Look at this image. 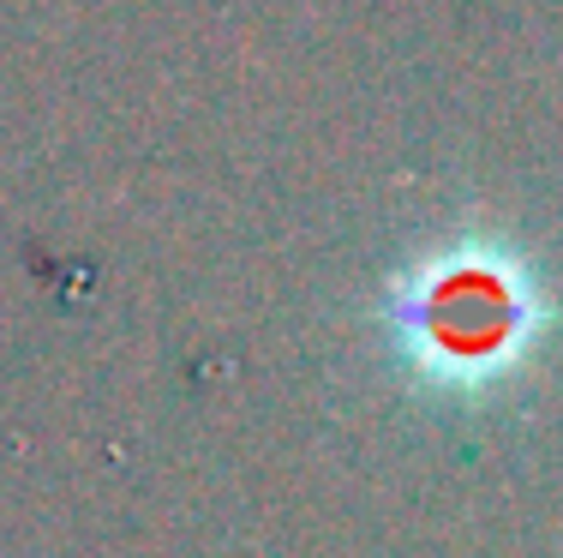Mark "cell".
I'll return each mask as SVG.
<instances>
[{
  "instance_id": "1",
  "label": "cell",
  "mask_w": 563,
  "mask_h": 558,
  "mask_svg": "<svg viewBox=\"0 0 563 558\" xmlns=\"http://www.w3.org/2000/svg\"><path fill=\"white\" fill-rule=\"evenodd\" d=\"M413 330V354L420 361H450L444 372H479L521 342V288L509 276H444L432 295H413L396 318Z\"/></svg>"
}]
</instances>
